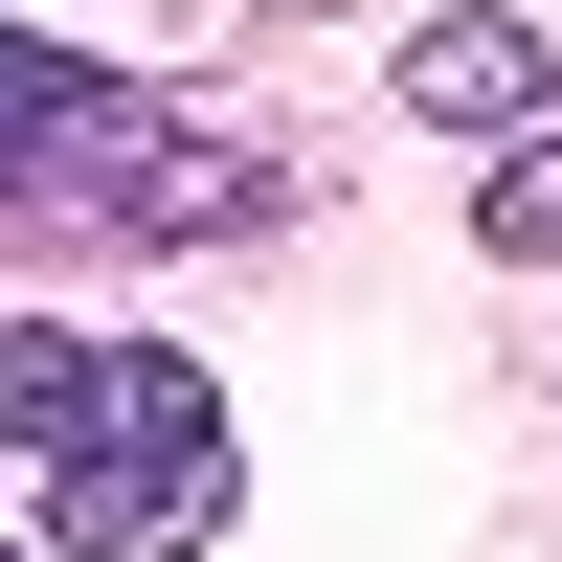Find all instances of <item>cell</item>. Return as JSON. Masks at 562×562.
<instances>
[{
	"instance_id": "obj_1",
	"label": "cell",
	"mask_w": 562,
	"mask_h": 562,
	"mask_svg": "<svg viewBox=\"0 0 562 562\" xmlns=\"http://www.w3.org/2000/svg\"><path fill=\"white\" fill-rule=\"evenodd\" d=\"M0 473L45 562H203L225 540V383L90 315H0Z\"/></svg>"
},
{
	"instance_id": "obj_2",
	"label": "cell",
	"mask_w": 562,
	"mask_h": 562,
	"mask_svg": "<svg viewBox=\"0 0 562 562\" xmlns=\"http://www.w3.org/2000/svg\"><path fill=\"white\" fill-rule=\"evenodd\" d=\"M383 68H405V113H428V135H540V113H562V45H540V23H495V0L405 23Z\"/></svg>"
},
{
	"instance_id": "obj_3",
	"label": "cell",
	"mask_w": 562,
	"mask_h": 562,
	"mask_svg": "<svg viewBox=\"0 0 562 562\" xmlns=\"http://www.w3.org/2000/svg\"><path fill=\"white\" fill-rule=\"evenodd\" d=\"M90 113H113V68H68V45H45V23H0V203H45Z\"/></svg>"
},
{
	"instance_id": "obj_4",
	"label": "cell",
	"mask_w": 562,
	"mask_h": 562,
	"mask_svg": "<svg viewBox=\"0 0 562 562\" xmlns=\"http://www.w3.org/2000/svg\"><path fill=\"white\" fill-rule=\"evenodd\" d=\"M495 225H518V248H562V180H518V203H495Z\"/></svg>"
},
{
	"instance_id": "obj_5",
	"label": "cell",
	"mask_w": 562,
	"mask_h": 562,
	"mask_svg": "<svg viewBox=\"0 0 562 562\" xmlns=\"http://www.w3.org/2000/svg\"><path fill=\"white\" fill-rule=\"evenodd\" d=\"M0 562H23V540H0Z\"/></svg>"
}]
</instances>
